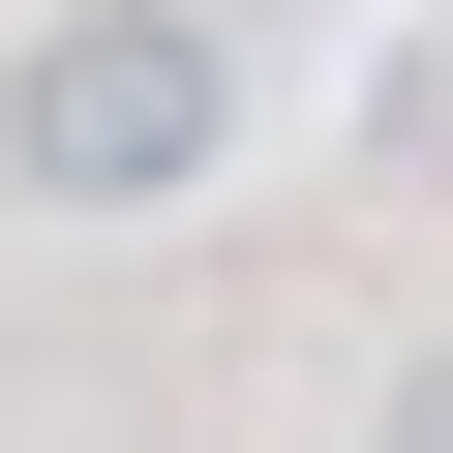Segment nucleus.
<instances>
[{
    "label": "nucleus",
    "mask_w": 453,
    "mask_h": 453,
    "mask_svg": "<svg viewBox=\"0 0 453 453\" xmlns=\"http://www.w3.org/2000/svg\"><path fill=\"white\" fill-rule=\"evenodd\" d=\"M242 0H61L31 61H0V181L31 211H181L211 151H242Z\"/></svg>",
    "instance_id": "f257e3e1"
},
{
    "label": "nucleus",
    "mask_w": 453,
    "mask_h": 453,
    "mask_svg": "<svg viewBox=\"0 0 453 453\" xmlns=\"http://www.w3.org/2000/svg\"><path fill=\"white\" fill-rule=\"evenodd\" d=\"M393 423H423V453H453V363H393Z\"/></svg>",
    "instance_id": "f03ea898"
},
{
    "label": "nucleus",
    "mask_w": 453,
    "mask_h": 453,
    "mask_svg": "<svg viewBox=\"0 0 453 453\" xmlns=\"http://www.w3.org/2000/svg\"><path fill=\"white\" fill-rule=\"evenodd\" d=\"M242 31H303V0H242Z\"/></svg>",
    "instance_id": "7ed1b4c3"
}]
</instances>
